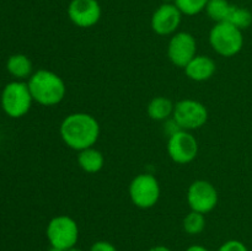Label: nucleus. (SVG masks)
Segmentation results:
<instances>
[{"mask_svg": "<svg viewBox=\"0 0 252 251\" xmlns=\"http://www.w3.org/2000/svg\"><path fill=\"white\" fill-rule=\"evenodd\" d=\"M31 93L27 81L12 80L4 86L0 95V105L5 115L10 118H21L32 107Z\"/></svg>", "mask_w": 252, "mask_h": 251, "instance_id": "nucleus-3", "label": "nucleus"}, {"mask_svg": "<svg viewBox=\"0 0 252 251\" xmlns=\"http://www.w3.org/2000/svg\"><path fill=\"white\" fill-rule=\"evenodd\" d=\"M184 69L189 80L203 83L209 80L216 74L217 64L211 57L196 56Z\"/></svg>", "mask_w": 252, "mask_h": 251, "instance_id": "nucleus-13", "label": "nucleus"}, {"mask_svg": "<svg viewBox=\"0 0 252 251\" xmlns=\"http://www.w3.org/2000/svg\"><path fill=\"white\" fill-rule=\"evenodd\" d=\"M66 251H84V250H81V249H79V248H76V246H74V248L69 249V250H66Z\"/></svg>", "mask_w": 252, "mask_h": 251, "instance_id": "nucleus-27", "label": "nucleus"}, {"mask_svg": "<svg viewBox=\"0 0 252 251\" xmlns=\"http://www.w3.org/2000/svg\"><path fill=\"white\" fill-rule=\"evenodd\" d=\"M6 70L15 80H29L33 74V64L26 54L15 53L7 58Z\"/></svg>", "mask_w": 252, "mask_h": 251, "instance_id": "nucleus-14", "label": "nucleus"}, {"mask_svg": "<svg viewBox=\"0 0 252 251\" xmlns=\"http://www.w3.org/2000/svg\"><path fill=\"white\" fill-rule=\"evenodd\" d=\"M185 251H211L208 248L203 245H198V244H194V245L189 246Z\"/></svg>", "mask_w": 252, "mask_h": 251, "instance_id": "nucleus-24", "label": "nucleus"}, {"mask_svg": "<svg viewBox=\"0 0 252 251\" xmlns=\"http://www.w3.org/2000/svg\"><path fill=\"white\" fill-rule=\"evenodd\" d=\"M162 2H175V0H161Z\"/></svg>", "mask_w": 252, "mask_h": 251, "instance_id": "nucleus-28", "label": "nucleus"}, {"mask_svg": "<svg viewBox=\"0 0 252 251\" xmlns=\"http://www.w3.org/2000/svg\"><path fill=\"white\" fill-rule=\"evenodd\" d=\"M182 228L189 235H198L206 229V217L198 212L191 211L185 216Z\"/></svg>", "mask_w": 252, "mask_h": 251, "instance_id": "nucleus-19", "label": "nucleus"}, {"mask_svg": "<svg viewBox=\"0 0 252 251\" xmlns=\"http://www.w3.org/2000/svg\"><path fill=\"white\" fill-rule=\"evenodd\" d=\"M89 251H118L117 248L112 243L106 240H98L91 245Z\"/></svg>", "mask_w": 252, "mask_h": 251, "instance_id": "nucleus-22", "label": "nucleus"}, {"mask_svg": "<svg viewBox=\"0 0 252 251\" xmlns=\"http://www.w3.org/2000/svg\"><path fill=\"white\" fill-rule=\"evenodd\" d=\"M172 118L184 130L199 129L208 121V110L201 101L185 98L175 103Z\"/></svg>", "mask_w": 252, "mask_h": 251, "instance_id": "nucleus-7", "label": "nucleus"}, {"mask_svg": "<svg viewBox=\"0 0 252 251\" xmlns=\"http://www.w3.org/2000/svg\"><path fill=\"white\" fill-rule=\"evenodd\" d=\"M46 235L49 245L66 251L78 244L79 225L71 217L65 214L53 217L47 224Z\"/></svg>", "mask_w": 252, "mask_h": 251, "instance_id": "nucleus-5", "label": "nucleus"}, {"mask_svg": "<svg viewBox=\"0 0 252 251\" xmlns=\"http://www.w3.org/2000/svg\"><path fill=\"white\" fill-rule=\"evenodd\" d=\"M27 85L33 102L41 106L52 107L59 105L65 97L66 86L64 80L58 74L48 69L33 71L27 80Z\"/></svg>", "mask_w": 252, "mask_h": 251, "instance_id": "nucleus-2", "label": "nucleus"}, {"mask_svg": "<svg viewBox=\"0 0 252 251\" xmlns=\"http://www.w3.org/2000/svg\"><path fill=\"white\" fill-rule=\"evenodd\" d=\"M147 251H172V250L165 245H157V246H153V248L148 249Z\"/></svg>", "mask_w": 252, "mask_h": 251, "instance_id": "nucleus-25", "label": "nucleus"}, {"mask_svg": "<svg viewBox=\"0 0 252 251\" xmlns=\"http://www.w3.org/2000/svg\"><path fill=\"white\" fill-rule=\"evenodd\" d=\"M209 44L219 56L235 57L244 47L243 31L228 21L217 22L209 32Z\"/></svg>", "mask_w": 252, "mask_h": 251, "instance_id": "nucleus-4", "label": "nucleus"}, {"mask_svg": "<svg viewBox=\"0 0 252 251\" xmlns=\"http://www.w3.org/2000/svg\"><path fill=\"white\" fill-rule=\"evenodd\" d=\"M209 0H175L174 4L186 16H194L206 10Z\"/></svg>", "mask_w": 252, "mask_h": 251, "instance_id": "nucleus-20", "label": "nucleus"}, {"mask_svg": "<svg viewBox=\"0 0 252 251\" xmlns=\"http://www.w3.org/2000/svg\"><path fill=\"white\" fill-rule=\"evenodd\" d=\"M218 251H249L248 246L240 240L231 239V240L225 241L219 246Z\"/></svg>", "mask_w": 252, "mask_h": 251, "instance_id": "nucleus-21", "label": "nucleus"}, {"mask_svg": "<svg viewBox=\"0 0 252 251\" xmlns=\"http://www.w3.org/2000/svg\"><path fill=\"white\" fill-rule=\"evenodd\" d=\"M164 130L165 133H167V135H172L174 133L179 132V130H181V128H180V126L177 125L176 121L174 120V118H169V120L165 121V125H164Z\"/></svg>", "mask_w": 252, "mask_h": 251, "instance_id": "nucleus-23", "label": "nucleus"}, {"mask_svg": "<svg viewBox=\"0 0 252 251\" xmlns=\"http://www.w3.org/2000/svg\"><path fill=\"white\" fill-rule=\"evenodd\" d=\"M128 193L130 201L137 208L149 209L159 202L161 188L154 175L143 172L130 181Z\"/></svg>", "mask_w": 252, "mask_h": 251, "instance_id": "nucleus-6", "label": "nucleus"}, {"mask_svg": "<svg viewBox=\"0 0 252 251\" xmlns=\"http://www.w3.org/2000/svg\"><path fill=\"white\" fill-rule=\"evenodd\" d=\"M219 194L216 186L207 180H196L187 189V203L191 211L207 214L218 204Z\"/></svg>", "mask_w": 252, "mask_h": 251, "instance_id": "nucleus-9", "label": "nucleus"}, {"mask_svg": "<svg viewBox=\"0 0 252 251\" xmlns=\"http://www.w3.org/2000/svg\"><path fill=\"white\" fill-rule=\"evenodd\" d=\"M66 12L76 27L90 29L100 21L102 9L97 0H70Z\"/></svg>", "mask_w": 252, "mask_h": 251, "instance_id": "nucleus-11", "label": "nucleus"}, {"mask_svg": "<svg viewBox=\"0 0 252 251\" xmlns=\"http://www.w3.org/2000/svg\"><path fill=\"white\" fill-rule=\"evenodd\" d=\"M175 103L170 98L165 96H155L149 101L147 106L148 116L153 121L158 122H165L166 120L172 117L174 115Z\"/></svg>", "mask_w": 252, "mask_h": 251, "instance_id": "nucleus-16", "label": "nucleus"}, {"mask_svg": "<svg viewBox=\"0 0 252 251\" xmlns=\"http://www.w3.org/2000/svg\"><path fill=\"white\" fill-rule=\"evenodd\" d=\"M198 149L196 137L189 130H179L167 139V154L176 164L186 165L192 162L198 155Z\"/></svg>", "mask_w": 252, "mask_h": 251, "instance_id": "nucleus-8", "label": "nucleus"}, {"mask_svg": "<svg viewBox=\"0 0 252 251\" xmlns=\"http://www.w3.org/2000/svg\"><path fill=\"white\" fill-rule=\"evenodd\" d=\"M76 160H78L79 167L86 174H96L101 171L105 165L103 154L94 147L78 152Z\"/></svg>", "mask_w": 252, "mask_h": 251, "instance_id": "nucleus-15", "label": "nucleus"}, {"mask_svg": "<svg viewBox=\"0 0 252 251\" xmlns=\"http://www.w3.org/2000/svg\"><path fill=\"white\" fill-rule=\"evenodd\" d=\"M48 251H65V250H63V249H58V248H53V246H51Z\"/></svg>", "mask_w": 252, "mask_h": 251, "instance_id": "nucleus-26", "label": "nucleus"}, {"mask_svg": "<svg viewBox=\"0 0 252 251\" xmlns=\"http://www.w3.org/2000/svg\"><path fill=\"white\" fill-rule=\"evenodd\" d=\"M226 21L230 22L235 27L240 29L241 31L252 25V12L249 9L238 5H231Z\"/></svg>", "mask_w": 252, "mask_h": 251, "instance_id": "nucleus-18", "label": "nucleus"}, {"mask_svg": "<svg viewBox=\"0 0 252 251\" xmlns=\"http://www.w3.org/2000/svg\"><path fill=\"white\" fill-rule=\"evenodd\" d=\"M167 58L177 68H185L197 56V41L189 32H176L167 44Z\"/></svg>", "mask_w": 252, "mask_h": 251, "instance_id": "nucleus-10", "label": "nucleus"}, {"mask_svg": "<svg viewBox=\"0 0 252 251\" xmlns=\"http://www.w3.org/2000/svg\"><path fill=\"white\" fill-rule=\"evenodd\" d=\"M59 134L66 147L80 152L94 147L97 143L100 137V125L90 113H70L62 121Z\"/></svg>", "mask_w": 252, "mask_h": 251, "instance_id": "nucleus-1", "label": "nucleus"}, {"mask_svg": "<svg viewBox=\"0 0 252 251\" xmlns=\"http://www.w3.org/2000/svg\"><path fill=\"white\" fill-rule=\"evenodd\" d=\"M182 14L174 2H162L152 15V30L159 36H172L181 24Z\"/></svg>", "mask_w": 252, "mask_h": 251, "instance_id": "nucleus-12", "label": "nucleus"}, {"mask_svg": "<svg viewBox=\"0 0 252 251\" xmlns=\"http://www.w3.org/2000/svg\"><path fill=\"white\" fill-rule=\"evenodd\" d=\"M230 9L231 4L228 0H209L204 11L207 12L209 19L217 24V22L226 21Z\"/></svg>", "mask_w": 252, "mask_h": 251, "instance_id": "nucleus-17", "label": "nucleus"}]
</instances>
